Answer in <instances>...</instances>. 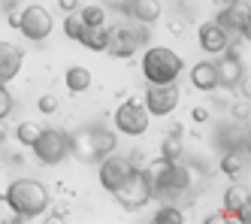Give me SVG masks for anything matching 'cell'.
<instances>
[{
    "label": "cell",
    "mask_w": 251,
    "mask_h": 224,
    "mask_svg": "<svg viewBox=\"0 0 251 224\" xmlns=\"http://www.w3.org/2000/svg\"><path fill=\"white\" fill-rule=\"evenodd\" d=\"M191 115H194V121H206V118H209V109H206V106H197Z\"/></svg>",
    "instance_id": "4dcf8cb0"
},
{
    "label": "cell",
    "mask_w": 251,
    "mask_h": 224,
    "mask_svg": "<svg viewBox=\"0 0 251 224\" xmlns=\"http://www.w3.org/2000/svg\"><path fill=\"white\" fill-rule=\"evenodd\" d=\"M79 18L85 25H106V9L91 3V6H79Z\"/></svg>",
    "instance_id": "603a6c76"
},
{
    "label": "cell",
    "mask_w": 251,
    "mask_h": 224,
    "mask_svg": "<svg viewBox=\"0 0 251 224\" xmlns=\"http://www.w3.org/2000/svg\"><path fill=\"white\" fill-rule=\"evenodd\" d=\"M139 33L133 28H109V46L106 52L112 55V58H130V55L139 52Z\"/></svg>",
    "instance_id": "4fadbf2b"
},
{
    "label": "cell",
    "mask_w": 251,
    "mask_h": 224,
    "mask_svg": "<svg viewBox=\"0 0 251 224\" xmlns=\"http://www.w3.org/2000/svg\"><path fill=\"white\" fill-rule=\"evenodd\" d=\"M15 3H19V0H0V9L9 15V12H15Z\"/></svg>",
    "instance_id": "d6a6232c"
},
{
    "label": "cell",
    "mask_w": 251,
    "mask_h": 224,
    "mask_svg": "<svg viewBox=\"0 0 251 224\" xmlns=\"http://www.w3.org/2000/svg\"><path fill=\"white\" fill-rule=\"evenodd\" d=\"M154 221H157V224H182V221H185V212L176 209V206H160V209L154 212Z\"/></svg>",
    "instance_id": "d4e9b609"
},
{
    "label": "cell",
    "mask_w": 251,
    "mask_h": 224,
    "mask_svg": "<svg viewBox=\"0 0 251 224\" xmlns=\"http://www.w3.org/2000/svg\"><path fill=\"white\" fill-rule=\"evenodd\" d=\"M30 148H33V155H37L40 164L55 167V164H61L70 155V137L64 134V130H58V127H43V134L37 137V142H33Z\"/></svg>",
    "instance_id": "8992f818"
},
{
    "label": "cell",
    "mask_w": 251,
    "mask_h": 224,
    "mask_svg": "<svg viewBox=\"0 0 251 224\" xmlns=\"http://www.w3.org/2000/svg\"><path fill=\"white\" fill-rule=\"evenodd\" d=\"M82 30H85V22L79 18V9H76V12H67V15H64V33L70 36V40H79Z\"/></svg>",
    "instance_id": "cb8c5ba5"
},
{
    "label": "cell",
    "mask_w": 251,
    "mask_h": 224,
    "mask_svg": "<svg viewBox=\"0 0 251 224\" xmlns=\"http://www.w3.org/2000/svg\"><path fill=\"white\" fill-rule=\"evenodd\" d=\"M221 173L230 176V179H236V176L242 173V158H239L236 152H227V155L221 158Z\"/></svg>",
    "instance_id": "484cf974"
},
{
    "label": "cell",
    "mask_w": 251,
    "mask_h": 224,
    "mask_svg": "<svg viewBox=\"0 0 251 224\" xmlns=\"http://www.w3.org/2000/svg\"><path fill=\"white\" fill-rule=\"evenodd\" d=\"M197 40H200V49L206 55H221L230 46V33L218 22H203L200 30H197Z\"/></svg>",
    "instance_id": "5bb4252c"
},
{
    "label": "cell",
    "mask_w": 251,
    "mask_h": 224,
    "mask_svg": "<svg viewBox=\"0 0 251 224\" xmlns=\"http://www.w3.org/2000/svg\"><path fill=\"white\" fill-rule=\"evenodd\" d=\"M182 70H185V61L178 58V52H173L167 46H151L146 52V58H142V76H146L151 85L176 82Z\"/></svg>",
    "instance_id": "3957f363"
},
{
    "label": "cell",
    "mask_w": 251,
    "mask_h": 224,
    "mask_svg": "<svg viewBox=\"0 0 251 224\" xmlns=\"http://www.w3.org/2000/svg\"><path fill=\"white\" fill-rule=\"evenodd\" d=\"M227 33H239L242 40H248L251 33V22H248V6L242 3V0H230V3L218 12V18H215Z\"/></svg>",
    "instance_id": "8fae6325"
},
{
    "label": "cell",
    "mask_w": 251,
    "mask_h": 224,
    "mask_svg": "<svg viewBox=\"0 0 251 224\" xmlns=\"http://www.w3.org/2000/svg\"><path fill=\"white\" fill-rule=\"evenodd\" d=\"M185 155V140H182V127H173L170 137L160 142V158L164 161H178Z\"/></svg>",
    "instance_id": "d6986e66"
},
{
    "label": "cell",
    "mask_w": 251,
    "mask_h": 224,
    "mask_svg": "<svg viewBox=\"0 0 251 224\" xmlns=\"http://www.w3.org/2000/svg\"><path fill=\"white\" fill-rule=\"evenodd\" d=\"M112 197L118 200V206H121L124 212L142 209V206L151 200V185H149V179H146V170H136V167H133V173L112 191Z\"/></svg>",
    "instance_id": "5b68a950"
},
{
    "label": "cell",
    "mask_w": 251,
    "mask_h": 224,
    "mask_svg": "<svg viewBox=\"0 0 251 224\" xmlns=\"http://www.w3.org/2000/svg\"><path fill=\"white\" fill-rule=\"evenodd\" d=\"M67 91H73V94H82V91L91 88V70H85V67H70L67 70Z\"/></svg>",
    "instance_id": "ffe728a7"
},
{
    "label": "cell",
    "mask_w": 251,
    "mask_h": 224,
    "mask_svg": "<svg viewBox=\"0 0 251 224\" xmlns=\"http://www.w3.org/2000/svg\"><path fill=\"white\" fill-rule=\"evenodd\" d=\"M124 12H127V15H133L139 25H151V22H157V18H160L164 6H160L157 0H130Z\"/></svg>",
    "instance_id": "e0dca14e"
},
{
    "label": "cell",
    "mask_w": 251,
    "mask_h": 224,
    "mask_svg": "<svg viewBox=\"0 0 251 224\" xmlns=\"http://www.w3.org/2000/svg\"><path fill=\"white\" fill-rule=\"evenodd\" d=\"M115 145H118V137L112 130H103V127H88L82 134L70 137V152L85 164H94V161H100L106 155H112Z\"/></svg>",
    "instance_id": "277c9868"
},
{
    "label": "cell",
    "mask_w": 251,
    "mask_h": 224,
    "mask_svg": "<svg viewBox=\"0 0 251 224\" xmlns=\"http://www.w3.org/2000/svg\"><path fill=\"white\" fill-rule=\"evenodd\" d=\"M221 55H224V58L215 61L218 85H224V88H236V85L242 82V61H239V52L233 49V46H227Z\"/></svg>",
    "instance_id": "7c38bea8"
},
{
    "label": "cell",
    "mask_w": 251,
    "mask_h": 224,
    "mask_svg": "<svg viewBox=\"0 0 251 224\" xmlns=\"http://www.w3.org/2000/svg\"><path fill=\"white\" fill-rule=\"evenodd\" d=\"M142 103H146L149 115L164 118V115H170V112L178 106V88H176L173 82H167V85H149Z\"/></svg>",
    "instance_id": "30bf717a"
},
{
    "label": "cell",
    "mask_w": 251,
    "mask_h": 224,
    "mask_svg": "<svg viewBox=\"0 0 251 224\" xmlns=\"http://www.w3.org/2000/svg\"><path fill=\"white\" fill-rule=\"evenodd\" d=\"M19 221H22V215L9 206L6 194H0V224H19Z\"/></svg>",
    "instance_id": "4316f807"
},
{
    "label": "cell",
    "mask_w": 251,
    "mask_h": 224,
    "mask_svg": "<svg viewBox=\"0 0 251 224\" xmlns=\"http://www.w3.org/2000/svg\"><path fill=\"white\" fill-rule=\"evenodd\" d=\"M12 106H15V100H12V94H9V88L0 85V118H6L9 112H12Z\"/></svg>",
    "instance_id": "83f0119b"
},
{
    "label": "cell",
    "mask_w": 251,
    "mask_h": 224,
    "mask_svg": "<svg viewBox=\"0 0 251 224\" xmlns=\"http://www.w3.org/2000/svg\"><path fill=\"white\" fill-rule=\"evenodd\" d=\"M6 200H9V206L22 215V221L40 218L49 209V203H51L49 188L43 182H37V179H15V182H9Z\"/></svg>",
    "instance_id": "7a4b0ae2"
},
{
    "label": "cell",
    "mask_w": 251,
    "mask_h": 224,
    "mask_svg": "<svg viewBox=\"0 0 251 224\" xmlns=\"http://www.w3.org/2000/svg\"><path fill=\"white\" fill-rule=\"evenodd\" d=\"M19 28L30 43H43L46 36L51 33V28H55V18H51V12L46 6H37V3H30L19 12Z\"/></svg>",
    "instance_id": "ba28073f"
},
{
    "label": "cell",
    "mask_w": 251,
    "mask_h": 224,
    "mask_svg": "<svg viewBox=\"0 0 251 224\" xmlns=\"http://www.w3.org/2000/svg\"><path fill=\"white\" fill-rule=\"evenodd\" d=\"M6 118H0V142H6V137H9V127L3 124Z\"/></svg>",
    "instance_id": "836d02e7"
},
{
    "label": "cell",
    "mask_w": 251,
    "mask_h": 224,
    "mask_svg": "<svg viewBox=\"0 0 251 224\" xmlns=\"http://www.w3.org/2000/svg\"><path fill=\"white\" fill-rule=\"evenodd\" d=\"M212 3H218V6H227V3H230V0H212Z\"/></svg>",
    "instance_id": "e575fe53"
},
{
    "label": "cell",
    "mask_w": 251,
    "mask_h": 224,
    "mask_svg": "<svg viewBox=\"0 0 251 224\" xmlns=\"http://www.w3.org/2000/svg\"><path fill=\"white\" fill-rule=\"evenodd\" d=\"M58 6H61L64 15H67V12H76V9H79V0H58Z\"/></svg>",
    "instance_id": "f546056e"
},
{
    "label": "cell",
    "mask_w": 251,
    "mask_h": 224,
    "mask_svg": "<svg viewBox=\"0 0 251 224\" xmlns=\"http://www.w3.org/2000/svg\"><path fill=\"white\" fill-rule=\"evenodd\" d=\"M37 109L43 112V115H51V112H58V97L55 94H43L37 100Z\"/></svg>",
    "instance_id": "f1b7e54d"
},
{
    "label": "cell",
    "mask_w": 251,
    "mask_h": 224,
    "mask_svg": "<svg viewBox=\"0 0 251 224\" xmlns=\"http://www.w3.org/2000/svg\"><path fill=\"white\" fill-rule=\"evenodd\" d=\"M133 161L130 158H121V155H106V158H100V170H97V179H100V185L106 191H115L118 185L127 179L130 173H133Z\"/></svg>",
    "instance_id": "9c48e42d"
},
{
    "label": "cell",
    "mask_w": 251,
    "mask_h": 224,
    "mask_svg": "<svg viewBox=\"0 0 251 224\" xmlns=\"http://www.w3.org/2000/svg\"><path fill=\"white\" fill-rule=\"evenodd\" d=\"M40 134H43V124H37V121H22L15 127V140H19V145H27V148L37 142Z\"/></svg>",
    "instance_id": "7402d4cb"
},
{
    "label": "cell",
    "mask_w": 251,
    "mask_h": 224,
    "mask_svg": "<svg viewBox=\"0 0 251 224\" xmlns=\"http://www.w3.org/2000/svg\"><path fill=\"white\" fill-rule=\"evenodd\" d=\"M103 3H106V6H112V9H121V12H124L130 0H103Z\"/></svg>",
    "instance_id": "1f68e13d"
},
{
    "label": "cell",
    "mask_w": 251,
    "mask_h": 224,
    "mask_svg": "<svg viewBox=\"0 0 251 224\" xmlns=\"http://www.w3.org/2000/svg\"><path fill=\"white\" fill-rule=\"evenodd\" d=\"M149 121H151V115L139 97H127L115 109V127L124 137H142L149 130Z\"/></svg>",
    "instance_id": "52a82bcc"
},
{
    "label": "cell",
    "mask_w": 251,
    "mask_h": 224,
    "mask_svg": "<svg viewBox=\"0 0 251 224\" xmlns=\"http://www.w3.org/2000/svg\"><path fill=\"white\" fill-rule=\"evenodd\" d=\"M146 179L151 185V197L160 200H173L191 188V173L178 161H164V158L151 161L146 167Z\"/></svg>",
    "instance_id": "6da1fadb"
},
{
    "label": "cell",
    "mask_w": 251,
    "mask_h": 224,
    "mask_svg": "<svg viewBox=\"0 0 251 224\" xmlns=\"http://www.w3.org/2000/svg\"><path fill=\"white\" fill-rule=\"evenodd\" d=\"M191 82L197 91H206V94H212L215 88H221L218 85V73H215V61H200V64H194L191 67Z\"/></svg>",
    "instance_id": "2e32d148"
},
{
    "label": "cell",
    "mask_w": 251,
    "mask_h": 224,
    "mask_svg": "<svg viewBox=\"0 0 251 224\" xmlns=\"http://www.w3.org/2000/svg\"><path fill=\"white\" fill-rule=\"evenodd\" d=\"M242 203H248V191H245V188H236V185H230L227 194H224V215L233 218Z\"/></svg>",
    "instance_id": "44dd1931"
},
{
    "label": "cell",
    "mask_w": 251,
    "mask_h": 224,
    "mask_svg": "<svg viewBox=\"0 0 251 224\" xmlns=\"http://www.w3.org/2000/svg\"><path fill=\"white\" fill-rule=\"evenodd\" d=\"M76 43H82L91 52H106V46H109V28L106 25H85V30Z\"/></svg>",
    "instance_id": "ac0fdd59"
},
{
    "label": "cell",
    "mask_w": 251,
    "mask_h": 224,
    "mask_svg": "<svg viewBox=\"0 0 251 224\" xmlns=\"http://www.w3.org/2000/svg\"><path fill=\"white\" fill-rule=\"evenodd\" d=\"M22 64H25V52L19 46L0 40V85H6V82H12L19 76Z\"/></svg>",
    "instance_id": "9a60e30c"
}]
</instances>
